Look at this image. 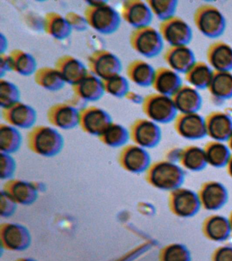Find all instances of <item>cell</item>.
<instances>
[{
  "label": "cell",
  "instance_id": "obj_2",
  "mask_svg": "<svg viewBox=\"0 0 232 261\" xmlns=\"http://www.w3.org/2000/svg\"><path fill=\"white\" fill-rule=\"evenodd\" d=\"M30 148L42 156L52 157L58 154L64 147V138L60 133L48 126L34 127L28 136Z\"/></svg>",
  "mask_w": 232,
  "mask_h": 261
},
{
  "label": "cell",
  "instance_id": "obj_1",
  "mask_svg": "<svg viewBox=\"0 0 232 261\" xmlns=\"http://www.w3.org/2000/svg\"><path fill=\"white\" fill-rule=\"evenodd\" d=\"M85 18L89 26L101 34L109 35L117 32L121 24V17L107 2H87Z\"/></svg>",
  "mask_w": 232,
  "mask_h": 261
},
{
  "label": "cell",
  "instance_id": "obj_44",
  "mask_svg": "<svg viewBox=\"0 0 232 261\" xmlns=\"http://www.w3.org/2000/svg\"><path fill=\"white\" fill-rule=\"evenodd\" d=\"M165 261H187L188 255L186 250L182 246H171L166 250L164 256Z\"/></svg>",
  "mask_w": 232,
  "mask_h": 261
},
{
  "label": "cell",
  "instance_id": "obj_10",
  "mask_svg": "<svg viewBox=\"0 0 232 261\" xmlns=\"http://www.w3.org/2000/svg\"><path fill=\"white\" fill-rule=\"evenodd\" d=\"M121 13L123 20L135 29L149 26L153 17L147 3L140 0L123 2Z\"/></svg>",
  "mask_w": 232,
  "mask_h": 261
},
{
  "label": "cell",
  "instance_id": "obj_46",
  "mask_svg": "<svg viewBox=\"0 0 232 261\" xmlns=\"http://www.w3.org/2000/svg\"><path fill=\"white\" fill-rule=\"evenodd\" d=\"M216 261H232V249H222L217 253Z\"/></svg>",
  "mask_w": 232,
  "mask_h": 261
},
{
  "label": "cell",
  "instance_id": "obj_18",
  "mask_svg": "<svg viewBox=\"0 0 232 261\" xmlns=\"http://www.w3.org/2000/svg\"><path fill=\"white\" fill-rule=\"evenodd\" d=\"M183 85L180 74L170 67H161L156 70L152 89L156 93L172 97Z\"/></svg>",
  "mask_w": 232,
  "mask_h": 261
},
{
  "label": "cell",
  "instance_id": "obj_6",
  "mask_svg": "<svg viewBox=\"0 0 232 261\" xmlns=\"http://www.w3.org/2000/svg\"><path fill=\"white\" fill-rule=\"evenodd\" d=\"M87 65L90 72L101 81L119 75L122 70V63L119 57L105 49L91 53L87 59Z\"/></svg>",
  "mask_w": 232,
  "mask_h": 261
},
{
  "label": "cell",
  "instance_id": "obj_45",
  "mask_svg": "<svg viewBox=\"0 0 232 261\" xmlns=\"http://www.w3.org/2000/svg\"><path fill=\"white\" fill-rule=\"evenodd\" d=\"M13 71V61L10 55L1 53L0 54V75L2 79L7 72Z\"/></svg>",
  "mask_w": 232,
  "mask_h": 261
},
{
  "label": "cell",
  "instance_id": "obj_42",
  "mask_svg": "<svg viewBox=\"0 0 232 261\" xmlns=\"http://www.w3.org/2000/svg\"><path fill=\"white\" fill-rule=\"evenodd\" d=\"M1 216L3 217H10L15 213L17 209V201L14 199L12 195L8 192H1Z\"/></svg>",
  "mask_w": 232,
  "mask_h": 261
},
{
  "label": "cell",
  "instance_id": "obj_48",
  "mask_svg": "<svg viewBox=\"0 0 232 261\" xmlns=\"http://www.w3.org/2000/svg\"><path fill=\"white\" fill-rule=\"evenodd\" d=\"M228 142V146L229 147L230 150L232 151V134L231 137H230L229 140L227 141Z\"/></svg>",
  "mask_w": 232,
  "mask_h": 261
},
{
  "label": "cell",
  "instance_id": "obj_43",
  "mask_svg": "<svg viewBox=\"0 0 232 261\" xmlns=\"http://www.w3.org/2000/svg\"><path fill=\"white\" fill-rule=\"evenodd\" d=\"M65 18H66L71 28L77 32H84L88 28L89 24L87 23L86 18L76 12H69L66 14Z\"/></svg>",
  "mask_w": 232,
  "mask_h": 261
},
{
  "label": "cell",
  "instance_id": "obj_17",
  "mask_svg": "<svg viewBox=\"0 0 232 261\" xmlns=\"http://www.w3.org/2000/svg\"><path fill=\"white\" fill-rule=\"evenodd\" d=\"M208 64L215 71H232V46L223 41H217L209 46Z\"/></svg>",
  "mask_w": 232,
  "mask_h": 261
},
{
  "label": "cell",
  "instance_id": "obj_50",
  "mask_svg": "<svg viewBox=\"0 0 232 261\" xmlns=\"http://www.w3.org/2000/svg\"><path fill=\"white\" fill-rule=\"evenodd\" d=\"M23 261H36V260H34V259H32V258H27V259H25V260H24Z\"/></svg>",
  "mask_w": 232,
  "mask_h": 261
},
{
  "label": "cell",
  "instance_id": "obj_3",
  "mask_svg": "<svg viewBox=\"0 0 232 261\" xmlns=\"http://www.w3.org/2000/svg\"><path fill=\"white\" fill-rule=\"evenodd\" d=\"M195 28L203 36L217 38L224 34L227 26L221 10L212 4H203L195 10L193 16Z\"/></svg>",
  "mask_w": 232,
  "mask_h": 261
},
{
  "label": "cell",
  "instance_id": "obj_14",
  "mask_svg": "<svg viewBox=\"0 0 232 261\" xmlns=\"http://www.w3.org/2000/svg\"><path fill=\"white\" fill-rule=\"evenodd\" d=\"M208 136L217 142L228 141L232 134V118L224 112L214 111L205 117Z\"/></svg>",
  "mask_w": 232,
  "mask_h": 261
},
{
  "label": "cell",
  "instance_id": "obj_37",
  "mask_svg": "<svg viewBox=\"0 0 232 261\" xmlns=\"http://www.w3.org/2000/svg\"><path fill=\"white\" fill-rule=\"evenodd\" d=\"M19 88L7 80L0 79V105L2 108L9 107L20 101Z\"/></svg>",
  "mask_w": 232,
  "mask_h": 261
},
{
  "label": "cell",
  "instance_id": "obj_28",
  "mask_svg": "<svg viewBox=\"0 0 232 261\" xmlns=\"http://www.w3.org/2000/svg\"><path fill=\"white\" fill-rule=\"evenodd\" d=\"M34 81L42 89L50 91H58L64 88L66 82L56 68L42 67L34 73Z\"/></svg>",
  "mask_w": 232,
  "mask_h": 261
},
{
  "label": "cell",
  "instance_id": "obj_33",
  "mask_svg": "<svg viewBox=\"0 0 232 261\" xmlns=\"http://www.w3.org/2000/svg\"><path fill=\"white\" fill-rule=\"evenodd\" d=\"M17 201L23 205H30L38 198V191L32 184L26 181H17L12 185L9 193Z\"/></svg>",
  "mask_w": 232,
  "mask_h": 261
},
{
  "label": "cell",
  "instance_id": "obj_32",
  "mask_svg": "<svg viewBox=\"0 0 232 261\" xmlns=\"http://www.w3.org/2000/svg\"><path fill=\"white\" fill-rule=\"evenodd\" d=\"M130 138V132L121 124L112 123L105 133L99 137L104 144L112 148L125 145Z\"/></svg>",
  "mask_w": 232,
  "mask_h": 261
},
{
  "label": "cell",
  "instance_id": "obj_27",
  "mask_svg": "<svg viewBox=\"0 0 232 261\" xmlns=\"http://www.w3.org/2000/svg\"><path fill=\"white\" fill-rule=\"evenodd\" d=\"M214 70L208 63L196 61L185 73V77L189 85L195 89H207L213 79Z\"/></svg>",
  "mask_w": 232,
  "mask_h": 261
},
{
  "label": "cell",
  "instance_id": "obj_40",
  "mask_svg": "<svg viewBox=\"0 0 232 261\" xmlns=\"http://www.w3.org/2000/svg\"><path fill=\"white\" fill-rule=\"evenodd\" d=\"M229 228L227 220L222 217H215L212 218L208 224L207 232L214 240H220L225 238Z\"/></svg>",
  "mask_w": 232,
  "mask_h": 261
},
{
  "label": "cell",
  "instance_id": "obj_20",
  "mask_svg": "<svg viewBox=\"0 0 232 261\" xmlns=\"http://www.w3.org/2000/svg\"><path fill=\"white\" fill-rule=\"evenodd\" d=\"M2 240L5 246L15 251L26 250L31 244L29 230L19 224H9L2 228Z\"/></svg>",
  "mask_w": 232,
  "mask_h": 261
},
{
  "label": "cell",
  "instance_id": "obj_4",
  "mask_svg": "<svg viewBox=\"0 0 232 261\" xmlns=\"http://www.w3.org/2000/svg\"><path fill=\"white\" fill-rule=\"evenodd\" d=\"M142 110L148 119L156 123L174 121L178 114L172 97L158 93L149 94L144 97Z\"/></svg>",
  "mask_w": 232,
  "mask_h": 261
},
{
  "label": "cell",
  "instance_id": "obj_8",
  "mask_svg": "<svg viewBox=\"0 0 232 261\" xmlns=\"http://www.w3.org/2000/svg\"><path fill=\"white\" fill-rule=\"evenodd\" d=\"M112 123L111 115L102 108L91 106L79 110V125L91 136H101Z\"/></svg>",
  "mask_w": 232,
  "mask_h": 261
},
{
  "label": "cell",
  "instance_id": "obj_25",
  "mask_svg": "<svg viewBox=\"0 0 232 261\" xmlns=\"http://www.w3.org/2000/svg\"><path fill=\"white\" fill-rule=\"evenodd\" d=\"M43 20V30L56 40H64L72 34V29L66 18L58 12H47Z\"/></svg>",
  "mask_w": 232,
  "mask_h": 261
},
{
  "label": "cell",
  "instance_id": "obj_15",
  "mask_svg": "<svg viewBox=\"0 0 232 261\" xmlns=\"http://www.w3.org/2000/svg\"><path fill=\"white\" fill-rule=\"evenodd\" d=\"M164 59L168 67L179 74H185L196 62L194 53L188 46L169 47Z\"/></svg>",
  "mask_w": 232,
  "mask_h": 261
},
{
  "label": "cell",
  "instance_id": "obj_26",
  "mask_svg": "<svg viewBox=\"0 0 232 261\" xmlns=\"http://www.w3.org/2000/svg\"><path fill=\"white\" fill-rule=\"evenodd\" d=\"M211 95L219 101L232 98V73L231 71H214L213 79L207 89Z\"/></svg>",
  "mask_w": 232,
  "mask_h": 261
},
{
  "label": "cell",
  "instance_id": "obj_9",
  "mask_svg": "<svg viewBox=\"0 0 232 261\" xmlns=\"http://www.w3.org/2000/svg\"><path fill=\"white\" fill-rule=\"evenodd\" d=\"M130 138L138 146L151 148L160 143L162 132L158 123L146 118H138L132 123Z\"/></svg>",
  "mask_w": 232,
  "mask_h": 261
},
{
  "label": "cell",
  "instance_id": "obj_12",
  "mask_svg": "<svg viewBox=\"0 0 232 261\" xmlns=\"http://www.w3.org/2000/svg\"><path fill=\"white\" fill-rule=\"evenodd\" d=\"M2 116L10 125L29 128L35 124L37 114L32 106L18 101L9 107L2 108Z\"/></svg>",
  "mask_w": 232,
  "mask_h": 261
},
{
  "label": "cell",
  "instance_id": "obj_38",
  "mask_svg": "<svg viewBox=\"0 0 232 261\" xmlns=\"http://www.w3.org/2000/svg\"><path fill=\"white\" fill-rule=\"evenodd\" d=\"M102 82L105 93L113 97H125L126 94L130 91L129 83L123 75H115Z\"/></svg>",
  "mask_w": 232,
  "mask_h": 261
},
{
  "label": "cell",
  "instance_id": "obj_7",
  "mask_svg": "<svg viewBox=\"0 0 232 261\" xmlns=\"http://www.w3.org/2000/svg\"><path fill=\"white\" fill-rule=\"evenodd\" d=\"M159 32L170 46H188L193 39V31L188 22L174 16L160 22Z\"/></svg>",
  "mask_w": 232,
  "mask_h": 261
},
{
  "label": "cell",
  "instance_id": "obj_36",
  "mask_svg": "<svg viewBox=\"0 0 232 261\" xmlns=\"http://www.w3.org/2000/svg\"><path fill=\"white\" fill-rule=\"evenodd\" d=\"M183 163L189 169H199L207 162L204 149L197 146H190L182 151Z\"/></svg>",
  "mask_w": 232,
  "mask_h": 261
},
{
  "label": "cell",
  "instance_id": "obj_31",
  "mask_svg": "<svg viewBox=\"0 0 232 261\" xmlns=\"http://www.w3.org/2000/svg\"><path fill=\"white\" fill-rule=\"evenodd\" d=\"M204 151L207 162L215 166H221L231 159L229 147L222 142H210L205 147Z\"/></svg>",
  "mask_w": 232,
  "mask_h": 261
},
{
  "label": "cell",
  "instance_id": "obj_11",
  "mask_svg": "<svg viewBox=\"0 0 232 261\" xmlns=\"http://www.w3.org/2000/svg\"><path fill=\"white\" fill-rule=\"evenodd\" d=\"M174 128L183 138L199 140L207 136L205 118L197 113H178L174 120Z\"/></svg>",
  "mask_w": 232,
  "mask_h": 261
},
{
  "label": "cell",
  "instance_id": "obj_34",
  "mask_svg": "<svg viewBox=\"0 0 232 261\" xmlns=\"http://www.w3.org/2000/svg\"><path fill=\"white\" fill-rule=\"evenodd\" d=\"M146 2L152 14L161 22L174 16L178 7V2L176 0H147Z\"/></svg>",
  "mask_w": 232,
  "mask_h": 261
},
{
  "label": "cell",
  "instance_id": "obj_16",
  "mask_svg": "<svg viewBox=\"0 0 232 261\" xmlns=\"http://www.w3.org/2000/svg\"><path fill=\"white\" fill-rule=\"evenodd\" d=\"M55 68L60 73L66 83L72 86L82 81L89 72L80 60L68 55L59 57L55 63Z\"/></svg>",
  "mask_w": 232,
  "mask_h": 261
},
{
  "label": "cell",
  "instance_id": "obj_41",
  "mask_svg": "<svg viewBox=\"0 0 232 261\" xmlns=\"http://www.w3.org/2000/svg\"><path fill=\"white\" fill-rule=\"evenodd\" d=\"M16 169V163L13 157L7 153L1 152L0 156V173L1 178H11L14 175Z\"/></svg>",
  "mask_w": 232,
  "mask_h": 261
},
{
  "label": "cell",
  "instance_id": "obj_30",
  "mask_svg": "<svg viewBox=\"0 0 232 261\" xmlns=\"http://www.w3.org/2000/svg\"><path fill=\"white\" fill-rule=\"evenodd\" d=\"M13 61V71L24 76H29L37 70V63L30 53L15 49L9 53Z\"/></svg>",
  "mask_w": 232,
  "mask_h": 261
},
{
  "label": "cell",
  "instance_id": "obj_22",
  "mask_svg": "<svg viewBox=\"0 0 232 261\" xmlns=\"http://www.w3.org/2000/svg\"><path fill=\"white\" fill-rule=\"evenodd\" d=\"M120 159L123 167L133 173L142 172L150 163V156L145 149L134 145L125 146L121 151Z\"/></svg>",
  "mask_w": 232,
  "mask_h": 261
},
{
  "label": "cell",
  "instance_id": "obj_49",
  "mask_svg": "<svg viewBox=\"0 0 232 261\" xmlns=\"http://www.w3.org/2000/svg\"><path fill=\"white\" fill-rule=\"evenodd\" d=\"M229 163L230 169H231V173H232V156L231 157V159H230Z\"/></svg>",
  "mask_w": 232,
  "mask_h": 261
},
{
  "label": "cell",
  "instance_id": "obj_19",
  "mask_svg": "<svg viewBox=\"0 0 232 261\" xmlns=\"http://www.w3.org/2000/svg\"><path fill=\"white\" fill-rule=\"evenodd\" d=\"M172 98L180 114L197 113L202 106V97L198 90L189 85H183Z\"/></svg>",
  "mask_w": 232,
  "mask_h": 261
},
{
  "label": "cell",
  "instance_id": "obj_23",
  "mask_svg": "<svg viewBox=\"0 0 232 261\" xmlns=\"http://www.w3.org/2000/svg\"><path fill=\"white\" fill-rule=\"evenodd\" d=\"M178 167L172 163H161L153 167L150 179L154 186L161 189L175 187L180 179Z\"/></svg>",
  "mask_w": 232,
  "mask_h": 261
},
{
  "label": "cell",
  "instance_id": "obj_29",
  "mask_svg": "<svg viewBox=\"0 0 232 261\" xmlns=\"http://www.w3.org/2000/svg\"><path fill=\"white\" fill-rule=\"evenodd\" d=\"M22 144L21 133L10 124L0 125V150L1 152L11 154L17 152Z\"/></svg>",
  "mask_w": 232,
  "mask_h": 261
},
{
  "label": "cell",
  "instance_id": "obj_47",
  "mask_svg": "<svg viewBox=\"0 0 232 261\" xmlns=\"http://www.w3.org/2000/svg\"><path fill=\"white\" fill-rule=\"evenodd\" d=\"M126 99L134 104H141L143 102L144 97L136 92L130 91L125 96Z\"/></svg>",
  "mask_w": 232,
  "mask_h": 261
},
{
  "label": "cell",
  "instance_id": "obj_21",
  "mask_svg": "<svg viewBox=\"0 0 232 261\" xmlns=\"http://www.w3.org/2000/svg\"><path fill=\"white\" fill-rule=\"evenodd\" d=\"M72 89L74 95L85 101H98L105 93L102 81L90 71Z\"/></svg>",
  "mask_w": 232,
  "mask_h": 261
},
{
  "label": "cell",
  "instance_id": "obj_5",
  "mask_svg": "<svg viewBox=\"0 0 232 261\" xmlns=\"http://www.w3.org/2000/svg\"><path fill=\"white\" fill-rule=\"evenodd\" d=\"M164 43L159 30L150 25L134 29L130 36V46L146 58L158 56L164 48Z\"/></svg>",
  "mask_w": 232,
  "mask_h": 261
},
{
  "label": "cell",
  "instance_id": "obj_39",
  "mask_svg": "<svg viewBox=\"0 0 232 261\" xmlns=\"http://www.w3.org/2000/svg\"><path fill=\"white\" fill-rule=\"evenodd\" d=\"M224 191L220 185L208 186L203 191L202 199L203 204L209 209H215L221 205L224 199Z\"/></svg>",
  "mask_w": 232,
  "mask_h": 261
},
{
  "label": "cell",
  "instance_id": "obj_24",
  "mask_svg": "<svg viewBox=\"0 0 232 261\" xmlns=\"http://www.w3.org/2000/svg\"><path fill=\"white\" fill-rule=\"evenodd\" d=\"M156 70L149 63L135 59L128 64L126 73L130 81L141 87H151Z\"/></svg>",
  "mask_w": 232,
  "mask_h": 261
},
{
  "label": "cell",
  "instance_id": "obj_13",
  "mask_svg": "<svg viewBox=\"0 0 232 261\" xmlns=\"http://www.w3.org/2000/svg\"><path fill=\"white\" fill-rule=\"evenodd\" d=\"M48 121L62 129H72L79 124V110L70 103H57L46 112Z\"/></svg>",
  "mask_w": 232,
  "mask_h": 261
},
{
  "label": "cell",
  "instance_id": "obj_35",
  "mask_svg": "<svg viewBox=\"0 0 232 261\" xmlns=\"http://www.w3.org/2000/svg\"><path fill=\"white\" fill-rule=\"evenodd\" d=\"M196 197L190 191H183L175 195L174 205L177 213L182 216L192 214L197 207Z\"/></svg>",
  "mask_w": 232,
  "mask_h": 261
}]
</instances>
